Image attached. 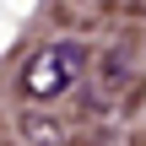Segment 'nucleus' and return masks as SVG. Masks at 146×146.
I'll return each instance as SVG.
<instances>
[{
	"label": "nucleus",
	"mask_w": 146,
	"mask_h": 146,
	"mask_svg": "<svg viewBox=\"0 0 146 146\" xmlns=\"http://www.w3.org/2000/svg\"><path fill=\"white\" fill-rule=\"evenodd\" d=\"M81 70H87V54H81L76 43H43V49H33V54L22 60L16 87H22V98H33V103H54V98H65V92L81 81Z\"/></svg>",
	"instance_id": "nucleus-1"
},
{
	"label": "nucleus",
	"mask_w": 146,
	"mask_h": 146,
	"mask_svg": "<svg viewBox=\"0 0 146 146\" xmlns=\"http://www.w3.org/2000/svg\"><path fill=\"white\" fill-rule=\"evenodd\" d=\"M16 135H22L27 146H65V125L49 119L43 108H27V114L16 119Z\"/></svg>",
	"instance_id": "nucleus-2"
}]
</instances>
